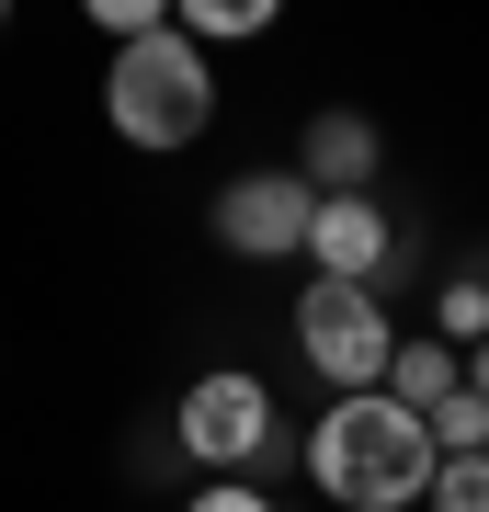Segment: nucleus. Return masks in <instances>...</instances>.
Instances as JSON below:
<instances>
[{
	"label": "nucleus",
	"instance_id": "9b49d317",
	"mask_svg": "<svg viewBox=\"0 0 489 512\" xmlns=\"http://www.w3.org/2000/svg\"><path fill=\"white\" fill-rule=\"evenodd\" d=\"M421 433H433V456H489V399H478V387H455Z\"/></svg>",
	"mask_w": 489,
	"mask_h": 512
},
{
	"label": "nucleus",
	"instance_id": "f03ea898",
	"mask_svg": "<svg viewBox=\"0 0 489 512\" xmlns=\"http://www.w3.org/2000/svg\"><path fill=\"white\" fill-rule=\"evenodd\" d=\"M103 114H114V137H126V148H194L205 126H217V69H205V46L182 35V23L114 46Z\"/></svg>",
	"mask_w": 489,
	"mask_h": 512
},
{
	"label": "nucleus",
	"instance_id": "f8f14e48",
	"mask_svg": "<svg viewBox=\"0 0 489 512\" xmlns=\"http://www.w3.org/2000/svg\"><path fill=\"white\" fill-rule=\"evenodd\" d=\"M433 512H489V456H444V478H433Z\"/></svg>",
	"mask_w": 489,
	"mask_h": 512
},
{
	"label": "nucleus",
	"instance_id": "20e7f679",
	"mask_svg": "<svg viewBox=\"0 0 489 512\" xmlns=\"http://www.w3.org/2000/svg\"><path fill=\"white\" fill-rule=\"evenodd\" d=\"M273 444H285V421H273V387H262V376L217 365V376H194V387H182V456H194V467L251 478Z\"/></svg>",
	"mask_w": 489,
	"mask_h": 512
},
{
	"label": "nucleus",
	"instance_id": "ddd939ff",
	"mask_svg": "<svg viewBox=\"0 0 489 512\" xmlns=\"http://www.w3.org/2000/svg\"><path fill=\"white\" fill-rule=\"evenodd\" d=\"M182 512H273V501L251 490V478H217V490H194V501H182Z\"/></svg>",
	"mask_w": 489,
	"mask_h": 512
},
{
	"label": "nucleus",
	"instance_id": "4468645a",
	"mask_svg": "<svg viewBox=\"0 0 489 512\" xmlns=\"http://www.w3.org/2000/svg\"><path fill=\"white\" fill-rule=\"evenodd\" d=\"M467 387H478V399H489V342H478V353H467Z\"/></svg>",
	"mask_w": 489,
	"mask_h": 512
},
{
	"label": "nucleus",
	"instance_id": "0eeeda50",
	"mask_svg": "<svg viewBox=\"0 0 489 512\" xmlns=\"http://www.w3.org/2000/svg\"><path fill=\"white\" fill-rule=\"evenodd\" d=\"M296 171H308L319 194H364V171H376V126H364V114H319Z\"/></svg>",
	"mask_w": 489,
	"mask_h": 512
},
{
	"label": "nucleus",
	"instance_id": "39448f33",
	"mask_svg": "<svg viewBox=\"0 0 489 512\" xmlns=\"http://www.w3.org/2000/svg\"><path fill=\"white\" fill-rule=\"evenodd\" d=\"M217 239L239 262H296L319 239V183L308 171H239V183L217 194Z\"/></svg>",
	"mask_w": 489,
	"mask_h": 512
},
{
	"label": "nucleus",
	"instance_id": "1a4fd4ad",
	"mask_svg": "<svg viewBox=\"0 0 489 512\" xmlns=\"http://www.w3.org/2000/svg\"><path fill=\"white\" fill-rule=\"evenodd\" d=\"M433 342H455V353L489 342V274H444L433 285Z\"/></svg>",
	"mask_w": 489,
	"mask_h": 512
},
{
	"label": "nucleus",
	"instance_id": "9d476101",
	"mask_svg": "<svg viewBox=\"0 0 489 512\" xmlns=\"http://www.w3.org/2000/svg\"><path fill=\"white\" fill-rule=\"evenodd\" d=\"M171 23H182V35H194V46H239V35H262L273 12H262V0H182Z\"/></svg>",
	"mask_w": 489,
	"mask_h": 512
},
{
	"label": "nucleus",
	"instance_id": "6e6552de",
	"mask_svg": "<svg viewBox=\"0 0 489 512\" xmlns=\"http://www.w3.org/2000/svg\"><path fill=\"white\" fill-rule=\"evenodd\" d=\"M455 387H467V365H455V342H399V365H387V399H399L410 421H433Z\"/></svg>",
	"mask_w": 489,
	"mask_h": 512
},
{
	"label": "nucleus",
	"instance_id": "7ed1b4c3",
	"mask_svg": "<svg viewBox=\"0 0 489 512\" xmlns=\"http://www.w3.org/2000/svg\"><path fill=\"white\" fill-rule=\"evenodd\" d=\"M296 353H308L342 399H376L387 365H399V319H387L376 285H330V274H308V296H296Z\"/></svg>",
	"mask_w": 489,
	"mask_h": 512
},
{
	"label": "nucleus",
	"instance_id": "423d86ee",
	"mask_svg": "<svg viewBox=\"0 0 489 512\" xmlns=\"http://www.w3.org/2000/svg\"><path fill=\"white\" fill-rule=\"evenodd\" d=\"M308 262H319L330 285H376V274H387V205H376V194H319Z\"/></svg>",
	"mask_w": 489,
	"mask_h": 512
},
{
	"label": "nucleus",
	"instance_id": "f257e3e1",
	"mask_svg": "<svg viewBox=\"0 0 489 512\" xmlns=\"http://www.w3.org/2000/svg\"><path fill=\"white\" fill-rule=\"evenodd\" d=\"M308 478L342 512H410V501H433L444 456H433V433L376 387V399H330V421L308 433Z\"/></svg>",
	"mask_w": 489,
	"mask_h": 512
}]
</instances>
